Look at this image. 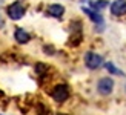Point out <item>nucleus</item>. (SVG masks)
<instances>
[{
    "instance_id": "2",
    "label": "nucleus",
    "mask_w": 126,
    "mask_h": 115,
    "mask_svg": "<svg viewBox=\"0 0 126 115\" xmlns=\"http://www.w3.org/2000/svg\"><path fill=\"white\" fill-rule=\"evenodd\" d=\"M26 12V8L22 2H12L8 8H6V14L11 20H20V18L25 15Z\"/></svg>"
},
{
    "instance_id": "12",
    "label": "nucleus",
    "mask_w": 126,
    "mask_h": 115,
    "mask_svg": "<svg viewBox=\"0 0 126 115\" xmlns=\"http://www.w3.org/2000/svg\"><path fill=\"white\" fill-rule=\"evenodd\" d=\"M0 28H3V22H2V17H0Z\"/></svg>"
},
{
    "instance_id": "9",
    "label": "nucleus",
    "mask_w": 126,
    "mask_h": 115,
    "mask_svg": "<svg viewBox=\"0 0 126 115\" xmlns=\"http://www.w3.org/2000/svg\"><path fill=\"white\" fill-rule=\"evenodd\" d=\"M109 6V2L108 0H97V2H92L91 3V8L94 9V11H102V9H105V8H108Z\"/></svg>"
},
{
    "instance_id": "3",
    "label": "nucleus",
    "mask_w": 126,
    "mask_h": 115,
    "mask_svg": "<svg viewBox=\"0 0 126 115\" xmlns=\"http://www.w3.org/2000/svg\"><path fill=\"white\" fill-rule=\"evenodd\" d=\"M97 91L100 95H109L114 91V80L111 77H102L97 83Z\"/></svg>"
},
{
    "instance_id": "1",
    "label": "nucleus",
    "mask_w": 126,
    "mask_h": 115,
    "mask_svg": "<svg viewBox=\"0 0 126 115\" xmlns=\"http://www.w3.org/2000/svg\"><path fill=\"white\" fill-rule=\"evenodd\" d=\"M83 60H85V66L91 71H95L100 66L103 65V57L97 54V52H92V51H88L83 55Z\"/></svg>"
},
{
    "instance_id": "8",
    "label": "nucleus",
    "mask_w": 126,
    "mask_h": 115,
    "mask_svg": "<svg viewBox=\"0 0 126 115\" xmlns=\"http://www.w3.org/2000/svg\"><path fill=\"white\" fill-rule=\"evenodd\" d=\"M83 12L91 18V20L94 23H103V17L98 14L97 11H94V9H89V8H83Z\"/></svg>"
},
{
    "instance_id": "6",
    "label": "nucleus",
    "mask_w": 126,
    "mask_h": 115,
    "mask_svg": "<svg viewBox=\"0 0 126 115\" xmlns=\"http://www.w3.org/2000/svg\"><path fill=\"white\" fill-rule=\"evenodd\" d=\"M63 14H65V6H63V5L54 3V5H49L48 8H46V15H49V17L60 18Z\"/></svg>"
},
{
    "instance_id": "7",
    "label": "nucleus",
    "mask_w": 126,
    "mask_h": 115,
    "mask_svg": "<svg viewBox=\"0 0 126 115\" xmlns=\"http://www.w3.org/2000/svg\"><path fill=\"white\" fill-rule=\"evenodd\" d=\"M14 38H16V42H17L18 44H26V43L31 40V35H29V32H26L23 28H17L16 32H14Z\"/></svg>"
},
{
    "instance_id": "5",
    "label": "nucleus",
    "mask_w": 126,
    "mask_h": 115,
    "mask_svg": "<svg viewBox=\"0 0 126 115\" xmlns=\"http://www.w3.org/2000/svg\"><path fill=\"white\" fill-rule=\"evenodd\" d=\"M111 14L112 15H125L126 14V0H114L111 3Z\"/></svg>"
},
{
    "instance_id": "10",
    "label": "nucleus",
    "mask_w": 126,
    "mask_h": 115,
    "mask_svg": "<svg viewBox=\"0 0 126 115\" xmlns=\"http://www.w3.org/2000/svg\"><path fill=\"white\" fill-rule=\"evenodd\" d=\"M105 68L108 69V71L111 72V74H115V75H123V72L122 71H117V68L112 65L111 61H108V63H105Z\"/></svg>"
},
{
    "instance_id": "11",
    "label": "nucleus",
    "mask_w": 126,
    "mask_h": 115,
    "mask_svg": "<svg viewBox=\"0 0 126 115\" xmlns=\"http://www.w3.org/2000/svg\"><path fill=\"white\" fill-rule=\"evenodd\" d=\"M37 115H49V109L45 104H39L37 106Z\"/></svg>"
},
{
    "instance_id": "4",
    "label": "nucleus",
    "mask_w": 126,
    "mask_h": 115,
    "mask_svg": "<svg viewBox=\"0 0 126 115\" xmlns=\"http://www.w3.org/2000/svg\"><path fill=\"white\" fill-rule=\"evenodd\" d=\"M51 97L57 101V103H63L69 98V89L66 85H57L51 91Z\"/></svg>"
}]
</instances>
